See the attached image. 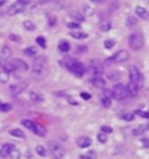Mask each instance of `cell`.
Masks as SVG:
<instances>
[{
	"label": "cell",
	"mask_w": 149,
	"mask_h": 159,
	"mask_svg": "<svg viewBox=\"0 0 149 159\" xmlns=\"http://www.w3.org/2000/svg\"><path fill=\"white\" fill-rule=\"evenodd\" d=\"M143 45H144V40H143V36H141L140 33H132L131 36H129V47H131L134 51L141 50Z\"/></svg>",
	"instance_id": "2"
},
{
	"label": "cell",
	"mask_w": 149,
	"mask_h": 159,
	"mask_svg": "<svg viewBox=\"0 0 149 159\" xmlns=\"http://www.w3.org/2000/svg\"><path fill=\"white\" fill-rule=\"evenodd\" d=\"M92 85L95 86V88H100V90H105L106 86V80L103 77H100V76H97V77L92 79Z\"/></svg>",
	"instance_id": "14"
},
{
	"label": "cell",
	"mask_w": 149,
	"mask_h": 159,
	"mask_svg": "<svg viewBox=\"0 0 149 159\" xmlns=\"http://www.w3.org/2000/svg\"><path fill=\"white\" fill-rule=\"evenodd\" d=\"M80 159H95V151H88L86 154H82Z\"/></svg>",
	"instance_id": "33"
},
{
	"label": "cell",
	"mask_w": 149,
	"mask_h": 159,
	"mask_svg": "<svg viewBox=\"0 0 149 159\" xmlns=\"http://www.w3.org/2000/svg\"><path fill=\"white\" fill-rule=\"evenodd\" d=\"M148 130H149V125H148Z\"/></svg>",
	"instance_id": "53"
},
{
	"label": "cell",
	"mask_w": 149,
	"mask_h": 159,
	"mask_svg": "<svg viewBox=\"0 0 149 159\" xmlns=\"http://www.w3.org/2000/svg\"><path fill=\"white\" fill-rule=\"evenodd\" d=\"M8 80H9V73L0 70V82H2V84H6Z\"/></svg>",
	"instance_id": "26"
},
{
	"label": "cell",
	"mask_w": 149,
	"mask_h": 159,
	"mask_svg": "<svg viewBox=\"0 0 149 159\" xmlns=\"http://www.w3.org/2000/svg\"><path fill=\"white\" fill-rule=\"evenodd\" d=\"M126 25H128V26L137 25V19H135V17H128V20H126Z\"/></svg>",
	"instance_id": "40"
},
{
	"label": "cell",
	"mask_w": 149,
	"mask_h": 159,
	"mask_svg": "<svg viewBox=\"0 0 149 159\" xmlns=\"http://www.w3.org/2000/svg\"><path fill=\"white\" fill-rule=\"evenodd\" d=\"M135 14H137V16H140L141 19L148 17V13H146V9H144L143 6H137V8H135Z\"/></svg>",
	"instance_id": "21"
},
{
	"label": "cell",
	"mask_w": 149,
	"mask_h": 159,
	"mask_svg": "<svg viewBox=\"0 0 149 159\" xmlns=\"http://www.w3.org/2000/svg\"><path fill=\"white\" fill-rule=\"evenodd\" d=\"M103 45H105V48H112L114 45H115V40H114V39H108V40H105V43H103Z\"/></svg>",
	"instance_id": "37"
},
{
	"label": "cell",
	"mask_w": 149,
	"mask_h": 159,
	"mask_svg": "<svg viewBox=\"0 0 149 159\" xmlns=\"http://www.w3.org/2000/svg\"><path fill=\"white\" fill-rule=\"evenodd\" d=\"M126 90H128V94H129V96H132V97L138 96V93H140L138 85H135L134 82H129V84L126 85Z\"/></svg>",
	"instance_id": "13"
},
{
	"label": "cell",
	"mask_w": 149,
	"mask_h": 159,
	"mask_svg": "<svg viewBox=\"0 0 149 159\" xmlns=\"http://www.w3.org/2000/svg\"><path fill=\"white\" fill-rule=\"evenodd\" d=\"M29 99H31V102H34V104H40V102H43V96L36 91H31L29 93Z\"/></svg>",
	"instance_id": "15"
},
{
	"label": "cell",
	"mask_w": 149,
	"mask_h": 159,
	"mask_svg": "<svg viewBox=\"0 0 149 159\" xmlns=\"http://www.w3.org/2000/svg\"><path fill=\"white\" fill-rule=\"evenodd\" d=\"M11 68H13V71H16V73H23V71H28V63L23 62L22 59H13L11 60Z\"/></svg>",
	"instance_id": "6"
},
{
	"label": "cell",
	"mask_w": 149,
	"mask_h": 159,
	"mask_svg": "<svg viewBox=\"0 0 149 159\" xmlns=\"http://www.w3.org/2000/svg\"><path fill=\"white\" fill-rule=\"evenodd\" d=\"M69 16H71L72 20H75V23H80V22H83V19H85V17H83V14L77 13V11H71Z\"/></svg>",
	"instance_id": "18"
},
{
	"label": "cell",
	"mask_w": 149,
	"mask_h": 159,
	"mask_svg": "<svg viewBox=\"0 0 149 159\" xmlns=\"http://www.w3.org/2000/svg\"><path fill=\"white\" fill-rule=\"evenodd\" d=\"M91 2H92V3H105L106 0H91Z\"/></svg>",
	"instance_id": "48"
},
{
	"label": "cell",
	"mask_w": 149,
	"mask_h": 159,
	"mask_svg": "<svg viewBox=\"0 0 149 159\" xmlns=\"http://www.w3.org/2000/svg\"><path fill=\"white\" fill-rule=\"evenodd\" d=\"M129 76H131V82H134L135 85H141L143 84V76H141V73L138 71V68L137 67H132L131 70H129Z\"/></svg>",
	"instance_id": "7"
},
{
	"label": "cell",
	"mask_w": 149,
	"mask_h": 159,
	"mask_svg": "<svg viewBox=\"0 0 149 159\" xmlns=\"http://www.w3.org/2000/svg\"><path fill=\"white\" fill-rule=\"evenodd\" d=\"M86 13L91 14V13H92V8H89V6H88V8H86Z\"/></svg>",
	"instance_id": "50"
},
{
	"label": "cell",
	"mask_w": 149,
	"mask_h": 159,
	"mask_svg": "<svg viewBox=\"0 0 149 159\" xmlns=\"http://www.w3.org/2000/svg\"><path fill=\"white\" fill-rule=\"evenodd\" d=\"M86 50H88L86 47H80V48H78V53H85Z\"/></svg>",
	"instance_id": "47"
},
{
	"label": "cell",
	"mask_w": 149,
	"mask_h": 159,
	"mask_svg": "<svg viewBox=\"0 0 149 159\" xmlns=\"http://www.w3.org/2000/svg\"><path fill=\"white\" fill-rule=\"evenodd\" d=\"M36 40H37V43H39L42 48H46V40H45V37H42V36H40V37H37Z\"/></svg>",
	"instance_id": "38"
},
{
	"label": "cell",
	"mask_w": 149,
	"mask_h": 159,
	"mask_svg": "<svg viewBox=\"0 0 149 159\" xmlns=\"http://www.w3.org/2000/svg\"><path fill=\"white\" fill-rule=\"evenodd\" d=\"M18 3H20V5H23V6H26V5H29V3H31V0H18Z\"/></svg>",
	"instance_id": "45"
},
{
	"label": "cell",
	"mask_w": 149,
	"mask_h": 159,
	"mask_svg": "<svg viewBox=\"0 0 149 159\" xmlns=\"http://www.w3.org/2000/svg\"><path fill=\"white\" fill-rule=\"evenodd\" d=\"M68 70L71 71L72 74H75L77 77H82L83 74H85V67H83L82 62H77V60H69V63H68Z\"/></svg>",
	"instance_id": "4"
},
{
	"label": "cell",
	"mask_w": 149,
	"mask_h": 159,
	"mask_svg": "<svg viewBox=\"0 0 149 159\" xmlns=\"http://www.w3.org/2000/svg\"><path fill=\"white\" fill-rule=\"evenodd\" d=\"M89 73H91V76L92 77H97V76H102V73H103V65L100 62H97V60H92V62L89 63Z\"/></svg>",
	"instance_id": "8"
},
{
	"label": "cell",
	"mask_w": 149,
	"mask_h": 159,
	"mask_svg": "<svg viewBox=\"0 0 149 159\" xmlns=\"http://www.w3.org/2000/svg\"><path fill=\"white\" fill-rule=\"evenodd\" d=\"M9 110H11V105L3 104V102L0 100V111H9Z\"/></svg>",
	"instance_id": "39"
},
{
	"label": "cell",
	"mask_w": 149,
	"mask_h": 159,
	"mask_svg": "<svg viewBox=\"0 0 149 159\" xmlns=\"http://www.w3.org/2000/svg\"><path fill=\"white\" fill-rule=\"evenodd\" d=\"M121 117V119H125V120H129V122H131V120H134V114L132 113H123V114H118Z\"/></svg>",
	"instance_id": "32"
},
{
	"label": "cell",
	"mask_w": 149,
	"mask_h": 159,
	"mask_svg": "<svg viewBox=\"0 0 149 159\" xmlns=\"http://www.w3.org/2000/svg\"><path fill=\"white\" fill-rule=\"evenodd\" d=\"M23 26L28 29V31H34V29H36V25H34L31 20H25V22H23Z\"/></svg>",
	"instance_id": "30"
},
{
	"label": "cell",
	"mask_w": 149,
	"mask_h": 159,
	"mask_svg": "<svg viewBox=\"0 0 149 159\" xmlns=\"http://www.w3.org/2000/svg\"><path fill=\"white\" fill-rule=\"evenodd\" d=\"M26 86H28V84H26V82H18V84H16V85L11 86L9 90H11V93H13V94H16V96H17V94H20L22 91H23Z\"/></svg>",
	"instance_id": "12"
},
{
	"label": "cell",
	"mask_w": 149,
	"mask_h": 159,
	"mask_svg": "<svg viewBox=\"0 0 149 159\" xmlns=\"http://www.w3.org/2000/svg\"><path fill=\"white\" fill-rule=\"evenodd\" d=\"M146 130H148V125H138L137 128H134V130H132V134L134 136H140V134H143Z\"/></svg>",
	"instance_id": "19"
},
{
	"label": "cell",
	"mask_w": 149,
	"mask_h": 159,
	"mask_svg": "<svg viewBox=\"0 0 149 159\" xmlns=\"http://www.w3.org/2000/svg\"><path fill=\"white\" fill-rule=\"evenodd\" d=\"M135 114H138V116H141V117H146V119H149V111H135Z\"/></svg>",
	"instance_id": "42"
},
{
	"label": "cell",
	"mask_w": 149,
	"mask_h": 159,
	"mask_svg": "<svg viewBox=\"0 0 149 159\" xmlns=\"http://www.w3.org/2000/svg\"><path fill=\"white\" fill-rule=\"evenodd\" d=\"M49 151H51V154H52L54 159H62L65 156V148L62 147V144H59L55 141L49 142Z\"/></svg>",
	"instance_id": "3"
},
{
	"label": "cell",
	"mask_w": 149,
	"mask_h": 159,
	"mask_svg": "<svg viewBox=\"0 0 149 159\" xmlns=\"http://www.w3.org/2000/svg\"><path fill=\"white\" fill-rule=\"evenodd\" d=\"M77 145L82 147V148H88V147L91 145V139L86 138V136H85V138H78L77 139Z\"/></svg>",
	"instance_id": "17"
},
{
	"label": "cell",
	"mask_w": 149,
	"mask_h": 159,
	"mask_svg": "<svg viewBox=\"0 0 149 159\" xmlns=\"http://www.w3.org/2000/svg\"><path fill=\"white\" fill-rule=\"evenodd\" d=\"M112 97L117 99V100H123V99H126V97H129L128 90H126V85L118 84V85L114 86L112 88Z\"/></svg>",
	"instance_id": "5"
},
{
	"label": "cell",
	"mask_w": 149,
	"mask_h": 159,
	"mask_svg": "<svg viewBox=\"0 0 149 159\" xmlns=\"http://www.w3.org/2000/svg\"><path fill=\"white\" fill-rule=\"evenodd\" d=\"M22 11H25V6L23 5H20V3H13V5L9 6V9H8V14H11V16H16V14L18 13H22Z\"/></svg>",
	"instance_id": "11"
},
{
	"label": "cell",
	"mask_w": 149,
	"mask_h": 159,
	"mask_svg": "<svg viewBox=\"0 0 149 159\" xmlns=\"http://www.w3.org/2000/svg\"><path fill=\"white\" fill-rule=\"evenodd\" d=\"M36 151H37V154H40V156H46V148H45L43 145H37Z\"/></svg>",
	"instance_id": "31"
},
{
	"label": "cell",
	"mask_w": 149,
	"mask_h": 159,
	"mask_svg": "<svg viewBox=\"0 0 149 159\" xmlns=\"http://www.w3.org/2000/svg\"><path fill=\"white\" fill-rule=\"evenodd\" d=\"M22 125H23V127H26V128H28V130L34 131V127H36V124H34L32 120H29V119H23V120H22Z\"/></svg>",
	"instance_id": "22"
},
{
	"label": "cell",
	"mask_w": 149,
	"mask_h": 159,
	"mask_svg": "<svg viewBox=\"0 0 149 159\" xmlns=\"http://www.w3.org/2000/svg\"><path fill=\"white\" fill-rule=\"evenodd\" d=\"M11 59V50L8 47H3L2 48V56H0V65H3V63H8Z\"/></svg>",
	"instance_id": "10"
},
{
	"label": "cell",
	"mask_w": 149,
	"mask_h": 159,
	"mask_svg": "<svg viewBox=\"0 0 149 159\" xmlns=\"http://www.w3.org/2000/svg\"><path fill=\"white\" fill-rule=\"evenodd\" d=\"M97 139H98V141H100L102 144H105L106 141H108V138H106V134H105V133H100V134L97 136Z\"/></svg>",
	"instance_id": "41"
},
{
	"label": "cell",
	"mask_w": 149,
	"mask_h": 159,
	"mask_svg": "<svg viewBox=\"0 0 149 159\" xmlns=\"http://www.w3.org/2000/svg\"><path fill=\"white\" fill-rule=\"evenodd\" d=\"M14 148H16V147L13 145V144H5V145H2V156H9V153L11 151H13Z\"/></svg>",
	"instance_id": "16"
},
{
	"label": "cell",
	"mask_w": 149,
	"mask_h": 159,
	"mask_svg": "<svg viewBox=\"0 0 149 159\" xmlns=\"http://www.w3.org/2000/svg\"><path fill=\"white\" fill-rule=\"evenodd\" d=\"M71 36L74 37V39H86L88 34H86V33H82V31H72Z\"/></svg>",
	"instance_id": "25"
},
{
	"label": "cell",
	"mask_w": 149,
	"mask_h": 159,
	"mask_svg": "<svg viewBox=\"0 0 149 159\" xmlns=\"http://www.w3.org/2000/svg\"><path fill=\"white\" fill-rule=\"evenodd\" d=\"M143 145L144 147H149V141H144V139H143Z\"/></svg>",
	"instance_id": "49"
},
{
	"label": "cell",
	"mask_w": 149,
	"mask_h": 159,
	"mask_svg": "<svg viewBox=\"0 0 149 159\" xmlns=\"http://www.w3.org/2000/svg\"><path fill=\"white\" fill-rule=\"evenodd\" d=\"M82 97L83 99H91V94L89 93H82Z\"/></svg>",
	"instance_id": "46"
},
{
	"label": "cell",
	"mask_w": 149,
	"mask_h": 159,
	"mask_svg": "<svg viewBox=\"0 0 149 159\" xmlns=\"http://www.w3.org/2000/svg\"><path fill=\"white\" fill-rule=\"evenodd\" d=\"M5 3H6V0H0V8H2V6L5 5Z\"/></svg>",
	"instance_id": "51"
},
{
	"label": "cell",
	"mask_w": 149,
	"mask_h": 159,
	"mask_svg": "<svg viewBox=\"0 0 149 159\" xmlns=\"http://www.w3.org/2000/svg\"><path fill=\"white\" fill-rule=\"evenodd\" d=\"M34 133L39 134V136H46V128L42 127V125H37V124H36V127H34Z\"/></svg>",
	"instance_id": "20"
},
{
	"label": "cell",
	"mask_w": 149,
	"mask_h": 159,
	"mask_svg": "<svg viewBox=\"0 0 149 159\" xmlns=\"http://www.w3.org/2000/svg\"><path fill=\"white\" fill-rule=\"evenodd\" d=\"M128 59H129V53L126 50H121V51L115 53L112 57H109L106 62H125V60H128Z\"/></svg>",
	"instance_id": "9"
},
{
	"label": "cell",
	"mask_w": 149,
	"mask_h": 159,
	"mask_svg": "<svg viewBox=\"0 0 149 159\" xmlns=\"http://www.w3.org/2000/svg\"><path fill=\"white\" fill-rule=\"evenodd\" d=\"M68 28H69L71 31H77V29L80 28V23H75V22H69V23H68Z\"/></svg>",
	"instance_id": "35"
},
{
	"label": "cell",
	"mask_w": 149,
	"mask_h": 159,
	"mask_svg": "<svg viewBox=\"0 0 149 159\" xmlns=\"http://www.w3.org/2000/svg\"><path fill=\"white\" fill-rule=\"evenodd\" d=\"M9 134H11V136H16V138H20V139L25 138V133H23L22 130H18V128H14V130H11Z\"/></svg>",
	"instance_id": "24"
},
{
	"label": "cell",
	"mask_w": 149,
	"mask_h": 159,
	"mask_svg": "<svg viewBox=\"0 0 149 159\" xmlns=\"http://www.w3.org/2000/svg\"><path fill=\"white\" fill-rule=\"evenodd\" d=\"M102 105L105 108H109L111 107V99H109V97H106V96H103L102 97Z\"/></svg>",
	"instance_id": "34"
},
{
	"label": "cell",
	"mask_w": 149,
	"mask_h": 159,
	"mask_svg": "<svg viewBox=\"0 0 149 159\" xmlns=\"http://www.w3.org/2000/svg\"><path fill=\"white\" fill-rule=\"evenodd\" d=\"M9 158H11V159H18V158H20V151H18L17 148H14V150L9 153Z\"/></svg>",
	"instance_id": "36"
},
{
	"label": "cell",
	"mask_w": 149,
	"mask_h": 159,
	"mask_svg": "<svg viewBox=\"0 0 149 159\" xmlns=\"http://www.w3.org/2000/svg\"><path fill=\"white\" fill-rule=\"evenodd\" d=\"M9 39H11V40H14V42H20V40H22L20 37L17 36V34H9Z\"/></svg>",
	"instance_id": "44"
},
{
	"label": "cell",
	"mask_w": 149,
	"mask_h": 159,
	"mask_svg": "<svg viewBox=\"0 0 149 159\" xmlns=\"http://www.w3.org/2000/svg\"><path fill=\"white\" fill-rule=\"evenodd\" d=\"M100 29L102 31H109L111 29V22L109 20H103L100 23Z\"/></svg>",
	"instance_id": "29"
},
{
	"label": "cell",
	"mask_w": 149,
	"mask_h": 159,
	"mask_svg": "<svg viewBox=\"0 0 149 159\" xmlns=\"http://www.w3.org/2000/svg\"><path fill=\"white\" fill-rule=\"evenodd\" d=\"M102 133H112V128L108 127V125H103L102 127Z\"/></svg>",
	"instance_id": "43"
},
{
	"label": "cell",
	"mask_w": 149,
	"mask_h": 159,
	"mask_svg": "<svg viewBox=\"0 0 149 159\" xmlns=\"http://www.w3.org/2000/svg\"><path fill=\"white\" fill-rule=\"evenodd\" d=\"M0 153H2V147H0Z\"/></svg>",
	"instance_id": "52"
},
{
	"label": "cell",
	"mask_w": 149,
	"mask_h": 159,
	"mask_svg": "<svg viewBox=\"0 0 149 159\" xmlns=\"http://www.w3.org/2000/svg\"><path fill=\"white\" fill-rule=\"evenodd\" d=\"M118 79H120V74L115 73V71L108 74V80H111V82H118Z\"/></svg>",
	"instance_id": "27"
},
{
	"label": "cell",
	"mask_w": 149,
	"mask_h": 159,
	"mask_svg": "<svg viewBox=\"0 0 149 159\" xmlns=\"http://www.w3.org/2000/svg\"><path fill=\"white\" fill-rule=\"evenodd\" d=\"M45 73H46V57L39 56V57H36V60H34L32 74L37 76V77H42Z\"/></svg>",
	"instance_id": "1"
},
{
	"label": "cell",
	"mask_w": 149,
	"mask_h": 159,
	"mask_svg": "<svg viewBox=\"0 0 149 159\" xmlns=\"http://www.w3.org/2000/svg\"><path fill=\"white\" fill-rule=\"evenodd\" d=\"M25 54L31 56V57H36V56H37V50L34 47H29V48H26V50H25Z\"/></svg>",
	"instance_id": "28"
},
{
	"label": "cell",
	"mask_w": 149,
	"mask_h": 159,
	"mask_svg": "<svg viewBox=\"0 0 149 159\" xmlns=\"http://www.w3.org/2000/svg\"><path fill=\"white\" fill-rule=\"evenodd\" d=\"M59 50H60V53H68L71 50V47L66 40H63V42H60V45H59Z\"/></svg>",
	"instance_id": "23"
}]
</instances>
